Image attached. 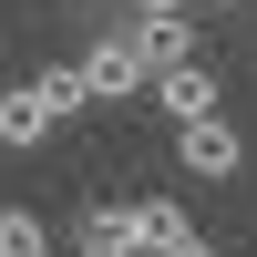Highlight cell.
Segmentation results:
<instances>
[{
  "label": "cell",
  "mask_w": 257,
  "mask_h": 257,
  "mask_svg": "<svg viewBox=\"0 0 257 257\" xmlns=\"http://www.w3.org/2000/svg\"><path fill=\"white\" fill-rule=\"evenodd\" d=\"M0 257H52V226L31 206H0Z\"/></svg>",
  "instance_id": "cell-8"
},
{
  "label": "cell",
  "mask_w": 257,
  "mask_h": 257,
  "mask_svg": "<svg viewBox=\"0 0 257 257\" xmlns=\"http://www.w3.org/2000/svg\"><path fill=\"white\" fill-rule=\"evenodd\" d=\"M134 21H185V0H134Z\"/></svg>",
  "instance_id": "cell-9"
},
{
  "label": "cell",
  "mask_w": 257,
  "mask_h": 257,
  "mask_svg": "<svg viewBox=\"0 0 257 257\" xmlns=\"http://www.w3.org/2000/svg\"><path fill=\"white\" fill-rule=\"evenodd\" d=\"M237 257H247V247H237Z\"/></svg>",
  "instance_id": "cell-10"
},
{
  "label": "cell",
  "mask_w": 257,
  "mask_h": 257,
  "mask_svg": "<svg viewBox=\"0 0 257 257\" xmlns=\"http://www.w3.org/2000/svg\"><path fill=\"white\" fill-rule=\"evenodd\" d=\"M155 103L175 113V134L185 123H216V62H175V72L155 82Z\"/></svg>",
  "instance_id": "cell-3"
},
{
  "label": "cell",
  "mask_w": 257,
  "mask_h": 257,
  "mask_svg": "<svg viewBox=\"0 0 257 257\" xmlns=\"http://www.w3.org/2000/svg\"><path fill=\"white\" fill-rule=\"evenodd\" d=\"M175 155H185V175H206V185H226V175H237V165H247V134H237V123H185V134H175Z\"/></svg>",
  "instance_id": "cell-2"
},
{
  "label": "cell",
  "mask_w": 257,
  "mask_h": 257,
  "mask_svg": "<svg viewBox=\"0 0 257 257\" xmlns=\"http://www.w3.org/2000/svg\"><path fill=\"white\" fill-rule=\"evenodd\" d=\"M31 93L52 103V123H62V113H82V103H93V82H82V62H41V72H31Z\"/></svg>",
  "instance_id": "cell-7"
},
{
  "label": "cell",
  "mask_w": 257,
  "mask_h": 257,
  "mask_svg": "<svg viewBox=\"0 0 257 257\" xmlns=\"http://www.w3.org/2000/svg\"><path fill=\"white\" fill-rule=\"evenodd\" d=\"M41 134H52V103H41L31 82H11V93H0V144H11V155H31Z\"/></svg>",
  "instance_id": "cell-6"
},
{
  "label": "cell",
  "mask_w": 257,
  "mask_h": 257,
  "mask_svg": "<svg viewBox=\"0 0 257 257\" xmlns=\"http://www.w3.org/2000/svg\"><path fill=\"white\" fill-rule=\"evenodd\" d=\"M72 257H144L134 247V216H123V206H82L72 216Z\"/></svg>",
  "instance_id": "cell-5"
},
{
  "label": "cell",
  "mask_w": 257,
  "mask_h": 257,
  "mask_svg": "<svg viewBox=\"0 0 257 257\" xmlns=\"http://www.w3.org/2000/svg\"><path fill=\"white\" fill-rule=\"evenodd\" d=\"M82 82H93V103H123V93H144V82H155V52H144L134 21H113V31L82 41Z\"/></svg>",
  "instance_id": "cell-1"
},
{
  "label": "cell",
  "mask_w": 257,
  "mask_h": 257,
  "mask_svg": "<svg viewBox=\"0 0 257 257\" xmlns=\"http://www.w3.org/2000/svg\"><path fill=\"white\" fill-rule=\"evenodd\" d=\"M123 216H134V247H144V257L196 247V226H185V206H175V196H123Z\"/></svg>",
  "instance_id": "cell-4"
}]
</instances>
